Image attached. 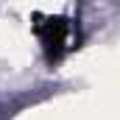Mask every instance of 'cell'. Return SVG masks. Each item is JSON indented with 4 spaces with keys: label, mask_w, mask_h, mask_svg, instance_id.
Returning <instances> with one entry per match:
<instances>
[{
    "label": "cell",
    "mask_w": 120,
    "mask_h": 120,
    "mask_svg": "<svg viewBox=\"0 0 120 120\" xmlns=\"http://www.w3.org/2000/svg\"><path fill=\"white\" fill-rule=\"evenodd\" d=\"M36 34L42 39V48H45L48 59H61L78 42L73 22L64 20V17H45V20H39L36 22Z\"/></svg>",
    "instance_id": "1"
}]
</instances>
